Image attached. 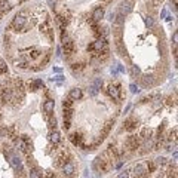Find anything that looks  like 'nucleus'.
I'll use <instances>...</instances> for the list:
<instances>
[{
	"label": "nucleus",
	"instance_id": "nucleus-40",
	"mask_svg": "<svg viewBox=\"0 0 178 178\" xmlns=\"http://www.w3.org/2000/svg\"><path fill=\"white\" fill-rule=\"evenodd\" d=\"M177 39H178V33H174V37H172V40H174V44H177Z\"/></svg>",
	"mask_w": 178,
	"mask_h": 178
},
{
	"label": "nucleus",
	"instance_id": "nucleus-43",
	"mask_svg": "<svg viewBox=\"0 0 178 178\" xmlns=\"http://www.w3.org/2000/svg\"><path fill=\"white\" fill-rule=\"evenodd\" d=\"M104 1H110V0H104Z\"/></svg>",
	"mask_w": 178,
	"mask_h": 178
},
{
	"label": "nucleus",
	"instance_id": "nucleus-29",
	"mask_svg": "<svg viewBox=\"0 0 178 178\" xmlns=\"http://www.w3.org/2000/svg\"><path fill=\"white\" fill-rule=\"evenodd\" d=\"M147 168H148V171H147V172L150 174V172H154V171H156L157 165H156L153 160H147Z\"/></svg>",
	"mask_w": 178,
	"mask_h": 178
},
{
	"label": "nucleus",
	"instance_id": "nucleus-19",
	"mask_svg": "<svg viewBox=\"0 0 178 178\" xmlns=\"http://www.w3.org/2000/svg\"><path fill=\"white\" fill-rule=\"evenodd\" d=\"M49 141H50L52 144H58V142L61 141V135H59V132L53 129L52 132L49 134Z\"/></svg>",
	"mask_w": 178,
	"mask_h": 178
},
{
	"label": "nucleus",
	"instance_id": "nucleus-38",
	"mask_svg": "<svg viewBox=\"0 0 178 178\" xmlns=\"http://www.w3.org/2000/svg\"><path fill=\"white\" fill-rule=\"evenodd\" d=\"M131 90H132L134 93H136V92H139V89L136 88V86H135V85H131Z\"/></svg>",
	"mask_w": 178,
	"mask_h": 178
},
{
	"label": "nucleus",
	"instance_id": "nucleus-18",
	"mask_svg": "<svg viewBox=\"0 0 178 178\" xmlns=\"http://www.w3.org/2000/svg\"><path fill=\"white\" fill-rule=\"evenodd\" d=\"M82 89H79V88H73L71 90H70V93H68V96L71 98V99H80L82 98Z\"/></svg>",
	"mask_w": 178,
	"mask_h": 178
},
{
	"label": "nucleus",
	"instance_id": "nucleus-6",
	"mask_svg": "<svg viewBox=\"0 0 178 178\" xmlns=\"http://www.w3.org/2000/svg\"><path fill=\"white\" fill-rule=\"evenodd\" d=\"M61 169H62V174H64L67 178H73L74 177V174H76V165H74L73 160L64 163V165L61 166Z\"/></svg>",
	"mask_w": 178,
	"mask_h": 178
},
{
	"label": "nucleus",
	"instance_id": "nucleus-28",
	"mask_svg": "<svg viewBox=\"0 0 178 178\" xmlns=\"http://www.w3.org/2000/svg\"><path fill=\"white\" fill-rule=\"evenodd\" d=\"M47 126L50 128V129H55L56 128V119H55V116H49V119H47Z\"/></svg>",
	"mask_w": 178,
	"mask_h": 178
},
{
	"label": "nucleus",
	"instance_id": "nucleus-24",
	"mask_svg": "<svg viewBox=\"0 0 178 178\" xmlns=\"http://www.w3.org/2000/svg\"><path fill=\"white\" fill-rule=\"evenodd\" d=\"M139 138H141V139H148V138H151V129L142 128V129H141V134H139Z\"/></svg>",
	"mask_w": 178,
	"mask_h": 178
},
{
	"label": "nucleus",
	"instance_id": "nucleus-20",
	"mask_svg": "<svg viewBox=\"0 0 178 178\" xmlns=\"http://www.w3.org/2000/svg\"><path fill=\"white\" fill-rule=\"evenodd\" d=\"M114 37H116V42H122V34H123V30H122V25H114Z\"/></svg>",
	"mask_w": 178,
	"mask_h": 178
},
{
	"label": "nucleus",
	"instance_id": "nucleus-35",
	"mask_svg": "<svg viewBox=\"0 0 178 178\" xmlns=\"http://www.w3.org/2000/svg\"><path fill=\"white\" fill-rule=\"evenodd\" d=\"M131 74H132V76H139V74H141V70H139V67L134 65V67H132V71H131Z\"/></svg>",
	"mask_w": 178,
	"mask_h": 178
},
{
	"label": "nucleus",
	"instance_id": "nucleus-41",
	"mask_svg": "<svg viewBox=\"0 0 178 178\" xmlns=\"http://www.w3.org/2000/svg\"><path fill=\"white\" fill-rule=\"evenodd\" d=\"M53 79H55V80H62L64 77H62V76H56V77H52V80H53Z\"/></svg>",
	"mask_w": 178,
	"mask_h": 178
},
{
	"label": "nucleus",
	"instance_id": "nucleus-13",
	"mask_svg": "<svg viewBox=\"0 0 178 178\" xmlns=\"http://www.w3.org/2000/svg\"><path fill=\"white\" fill-rule=\"evenodd\" d=\"M132 6H134V0H123L122 3V9H120V13L125 16L128 15L131 10H132Z\"/></svg>",
	"mask_w": 178,
	"mask_h": 178
},
{
	"label": "nucleus",
	"instance_id": "nucleus-8",
	"mask_svg": "<svg viewBox=\"0 0 178 178\" xmlns=\"http://www.w3.org/2000/svg\"><path fill=\"white\" fill-rule=\"evenodd\" d=\"M62 50H64V53H65L67 56H70V55L74 52V43H73V40H71L68 36L62 39Z\"/></svg>",
	"mask_w": 178,
	"mask_h": 178
},
{
	"label": "nucleus",
	"instance_id": "nucleus-14",
	"mask_svg": "<svg viewBox=\"0 0 178 178\" xmlns=\"http://www.w3.org/2000/svg\"><path fill=\"white\" fill-rule=\"evenodd\" d=\"M53 108H55V102H53V99H47V101L43 104V110H44V113H46L47 116H50V114L53 113Z\"/></svg>",
	"mask_w": 178,
	"mask_h": 178
},
{
	"label": "nucleus",
	"instance_id": "nucleus-42",
	"mask_svg": "<svg viewBox=\"0 0 178 178\" xmlns=\"http://www.w3.org/2000/svg\"><path fill=\"white\" fill-rule=\"evenodd\" d=\"M157 178H163V174H160V175H159V177Z\"/></svg>",
	"mask_w": 178,
	"mask_h": 178
},
{
	"label": "nucleus",
	"instance_id": "nucleus-37",
	"mask_svg": "<svg viewBox=\"0 0 178 178\" xmlns=\"http://www.w3.org/2000/svg\"><path fill=\"white\" fill-rule=\"evenodd\" d=\"M168 104H169V105H174V104H175V98L169 96V98H168Z\"/></svg>",
	"mask_w": 178,
	"mask_h": 178
},
{
	"label": "nucleus",
	"instance_id": "nucleus-17",
	"mask_svg": "<svg viewBox=\"0 0 178 178\" xmlns=\"http://www.w3.org/2000/svg\"><path fill=\"white\" fill-rule=\"evenodd\" d=\"M10 163L16 168V171H22V169H24L22 162H21V159H19L18 156H12V157H10Z\"/></svg>",
	"mask_w": 178,
	"mask_h": 178
},
{
	"label": "nucleus",
	"instance_id": "nucleus-2",
	"mask_svg": "<svg viewBox=\"0 0 178 178\" xmlns=\"http://www.w3.org/2000/svg\"><path fill=\"white\" fill-rule=\"evenodd\" d=\"M104 92L113 99V101H117L122 98V86L119 82H113V83H108L105 88H104Z\"/></svg>",
	"mask_w": 178,
	"mask_h": 178
},
{
	"label": "nucleus",
	"instance_id": "nucleus-34",
	"mask_svg": "<svg viewBox=\"0 0 178 178\" xmlns=\"http://www.w3.org/2000/svg\"><path fill=\"white\" fill-rule=\"evenodd\" d=\"M131 171L129 169H125L123 172H120L119 175H117V178H131V174H129Z\"/></svg>",
	"mask_w": 178,
	"mask_h": 178
},
{
	"label": "nucleus",
	"instance_id": "nucleus-22",
	"mask_svg": "<svg viewBox=\"0 0 178 178\" xmlns=\"http://www.w3.org/2000/svg\"><path fill=\"white\" fill-rule=\"evenodd\" d=\"M142 85L144 86H151L153 83H154V77L153 76H148V74H145V76H142Z\"/></svg>",
	"mask_w": 178,
	"mask_h": 178
},
{
	"label": "nucleus",
	"instance_id": "nucleus-21",
	"mask_svg": "<svg viewBox=\"0 0 178 178\" xmlns=\"http://www.w3.org/2000/svg\"><path fill=\"white\" fill-rule=\"evenodd\" d=\"M166 175H168L169 178H177V166H175V163H174V165L169 163L168 171H166Z\"/></svg>",
	"mask_w": 178,
	"mask_h": 178
},
{
	"label": "nucleus",
	"instance_id": "nucleus-36",
	"mask_svg": "<svg viewBox=\"0 0 178 178\" xmlns=\"http://www.w3.org/2000/svg\"><path fill=\"white\" fill-rule=\"evenodd\" d=\"M145 24H147L148 27H153V25H154V22H153L151 18H147V19H145Z\"/></svg>",
	"mask_w": 178,
	"mask_h": 178
},
{
	"label": "nucleus",
	"instance_id": "nucleus-11",
	"mask_svg": "<svg viewBox=\"0 0 178 178\" xmlns=\"http://www.w3.org/2000/svg\"><path fill=\"white\" fill-rule=\"evenodd\" d=\"M138 128V120L136 119H134V117H129V119H126L125 120V123H123V129L125 131H128V132H132Z\"/></svg>",
	"mask_w": 178,
	"mask_h": 178
},
{
	"label": "nucleus",
	"instance_id": "nucleus-9",
	"mask_svg": "<svg viewBox=\"0 0 178 178\" xmlns=\"http://www.w3.org/2000/svg\"><path fill=\"white\" fill-rule=\"evenodd\" d=\"M113 125H114V120H113V119L107 120V122H105V125H104V126H102V129H101V134H99V138H98V139H101V141H102V139H104V138L110 134L111 128H113Z\"/></svg>",
	"mask_w": 178,
	"mask_h": 178
},
{
	"label": "nucleus",
	"instance_id": "nucleus-32",
	"mask_svg": "<svg viewBox=\"0 0 178 178\" xmlns=\"http://www.w3.org/2000/svg\"><path fill=\"white\" fill-rule=\"evenodd\" d=\"M123 19H125V16H123L122 13H119V15L116 16V19H114V25H122V24H123Z\"/></svg>",
	"mask_w": 178,
	"mask_h": 178
},
{
	"label": "nucleus",
	"instance_id": "nucleus-16",
	"mask_svg": "<svg viewBox=\"0 0 178 178\" xmlns=\"http://www.w3.org/2000/svg\"><path fill=\"white\" fill-rule=\"evenodd\" d=\"M92 56H95L98 61H105V59L110 56V49L107 47V49H104V50H101V52H98V53H93Z\"/></svg>",
	"mask_w": 178,
	"mask_h": 178
},
{
	"label": "nucleus",
	"instance_id": "nucleus-23",
	"mask_svg": "<svg viewBox=\"0 0 178 178\" xmlns=\"http://www.w3.org/2000/svg\"><path fill=\"white\" fill-rule=\"evenodd\" d=\"M62 116H64V120L71 122V117H73V108H62Z\"/></svg>",
	"mask_w": 178,
	"mask_h": 178
},
{
	"label": "nucleus",
	"instance_id": "nucleus-25",
	"mask_svg": "<svg viewBox=\"0 0 178 178\" xmlns=\"http://www.w3.org/2000/svg\"><path fill=\"white\" fill-rule=\"evenodd\" d=\"M40 31H42V33H44V34H47V33H50V31H52L49 21H44V22H42V24H40Z\"/></svg>",
	"mask_w": 178,
	"mask_h": 178
},
{
	"label": "nucleus",
	"instance_id": "nucleus-1",
	"mask_svg": "<svg viewBox=\"0 0 178 178\" xmlns=\"http://www.w3.org/2000/svg\"><path fill=\"white\" fill-rule=\"evenodd\" d=\"M24 28H27V16H25V12H21V13L15 15L13 21H12L10 25H9V30L22 31Z\"/></svg>",
	"mask_w": 178,
	"mask_h": 178
},
{
	"label": "nucleus",
	"instance_id": "nucleus-15",
	"mask_svg": "<svg viewBox=\"0 0 178 178\" xmlns=\"http://www.w3.org/2000/svg\"><path fill=\"white\" fill-rule=\"evenodd\" d=\"M102 16H104V9H102L101 6H98V7L93 10V13H92V21L98 22V21L102 19Z\"/></svg>",
	"mask_w": 178,
	"mask_h": 178
},
{
	"label": "nucleus",
	"instance_id": "nucleus-3",
	"mask_svg": "<svg viewBox=\"0 0 178 178\" xmlns=\"http://www.w3.org/2000/svg\"><path fill=\"white\" fill-rule=\"evenodd\" d=\"M92 168H93L95 171H98V172H108V171L113 168V163L108 162L104 156H98V157L93 160Z\"/></svg>",
	"mask_w": 178,
	"mask_h": 178
},
{
	"label": "nucleus",
	"instance_id": "nucleus-5",
	"mask_svg": "<svg viewBox=\"0 0 178 178\" xmlns=\"http://www.w3.org/2000/svg\"><path fill=\"white\" fill-rule=\"evenodd\" d=\"M70 19H71V13H70V10H67V9H64L61 13H58V15H56V21H58V24H59L61 30H64V28L68 25Z\"/></svg>",
	"mask_w": 178,
	"mask_h": 178
},
{
	"label": "nucleus",
	"instance_id": "nucleus-27",
	"mask_svg": "<svg viewBox=\"0 0 178 178\" xmlns=\"http://www.w3.org/2000/svg\"><path fill=\"white\" fill-rule=\"evenodd\" d=\"M62 108H73V99L70 96H67L64 101H62Z\"/></svg>",
	"mask_w": 178,
	"mask_h": 178
},
{
	"label": "nucleus",
	"instance_id": "nucleus-30",
	"mask_svg": "<svg viewBox=\"0 0 178 178\" xmlns=\"http://www.w3.org/2000/svg\"><path fill=\"white\" fill-rule=\"evenodd\" d=\"M7 73V65H6V62L0 58V74H6Z\"/></svg>",
	"mask_w": 178,
	"mask_h": 178
},
{
	"label": "nucleus",
	"instance_id": "nucleus-10",
	"mask_svg": "<svg viewBox=\"0 0 178 178\" xmlns=\"http://www.w3.org/2000/svg\"><path fill=\"white\" fill-rule=\"evenodd\" d=\"M101 85H102V79H101V77H96V79L93 80V83L90 85V88H89V95H92V96L98 95V92H99V89H101Z\"/></svg>",
	"mask_w": 178,
	"mask_h": 178
},
{
	"label": "nucleus",
	"instance_id": "nucleus-26",
	"mask_svg": "<svg viewBox=\"0 0 178 178\" xmlns=\"http://www.w3.org/2000/svg\"><path fill=\"white\" fill-rule=\"evenodd\" d=\"M40 55H42V52H40V50H37V49H33L27 58H28V59H37Z\"/></svg>",
	"mask_w": 178,
	"mask_h": 178
},
{
	"label": "nucleus",
	"instance_id": "nucleus-4",
	"mask_svg": "<svg viewBox=\"0 0 178 178\" xmlns=\"http://www.w3.org/2000/svg\"><path fill=\"white\" fill-rule=\"evenodd\" d=\"M125 145H126V148H128L129 151L138 150V148L141 147V138H139V135H131V136H128Z\"/></svg>",
	"mask_w": 178,
	"mask_h": 178
},
{
	"label": "nucleus",
	"instance_id": "nucleus-7",
	"mask_svg": "<svg viewBox=\"0 0 178 178\" xmlns=\"http://www.w3.org/2000/svg\"><path fill=\"white\" fill-rule=\"evenodd\" d=\"M70 141L76 145V147H80V148H85L86 144L83 142V134L82 132H73L70 135Z\"/></svg>",
	"mask_w": 178,
	"mask_h": 178
},
{
	"label": "nucleus",
	"instance_id": "nucleus-12",
	"mask_svg": "<svg viewBox=\"0 0 178 178\" xmlns=\"http://www.w3.org/2000/svg\"><path fill=\"white\" fill-rule=\"evenodd\" d=\"M145 174H148L147 169H145V165L136 163V165L134 166V178H141L142 175H145Z\"/></svg>",
	"mask_w": 178,
	"mask_h": 178
},
{
	"label": "nucleus",
	"instance_id": "nucleus-31",
	"mask_svg": "<svg viewBox=\"0 0 178 178\" xmlns=\"http://www.w3.org/2000/svg\"><path fill=\"white\" fill-rule=\"evenodd\" d=\"M83 67H85V65H83L82 62H76V64L71 65V70H73V73H76V71H80Z\"/></svg>",
	"mask_w": 178,
	"mask_h": 178
},
{
	"label": "nucleus",
	"instance_id": "nucleus-39",
	"mask_svg": "<svg viewBox=\"0 0 178 178\" xmlns=\"http://www.w3.org/2000/svg\"><path fill=\"white\" fill-rule=\"evenodd\" d=\"M4 6H7V1L6 0H0V9L4 7Z\"/></svg>",
	"mask_w": 178,
	"mask_h": 178
},
{
	"label": "nucleus",
	"instance_id": "nucleus-33",
	"mask_svg": "<svg viewBox=\"0 0 178 178\" xmlns=\"http://www.w3.org/2000/svg\"><path fill=\"white\" fill-rule=\"evenodd\" d=\"M156 165H159V166H163V165H166L168 162H166V157H163V156H160V157H157L156 159V162H154Z\"/></svg>",
	"mask_w": 178,
	"mask_h": 178
}]
</instances>
